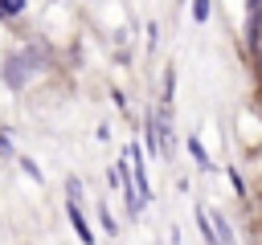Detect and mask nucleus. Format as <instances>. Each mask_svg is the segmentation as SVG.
<instances>
[{"label": "nucleus", "instance_id": "39448f33", "mask_svg": "<svg viewBox=\"0 0 262 245\" xmlns=\"http://www.w3.org/2000/svg\"><path fill=\"white\" fill-rule=\"evenodd\" d=\"M246 4H250V24L258 29V12H262V0H246Z\"/></svg>", "mask_w": 262, "mask_h": 245}, {"label": "nucleus", "instance_id": "20e7f679", "mask_svg": "<svg viewBox=\"0 0 262 245\" xmlns=\"http://www.w3.org/2000/svg\"><path fill=\"white\" fill-rule=\"evenodd\" d=\"M25 0H0V12H20Z\"/></svg>", "mask_w": 262, "mask_h": 245}, {"label": "nucleus", "instance_id": "7ed1b4c3", "mask_svg": "<svg viewBox=\"0 0 262 245\" xmlns=\"http://www.w3.org/2000/svg\"><path fill=\"white\" fill-rule=\"evenodd\" d=\"M192 16L205 20V16H209V0H196V4H192Z\"/></svg>", "mask_w": 262, "mask_h": 245}, {"label": "nucleus", "instance_id": "f03ea898", "mask_svg": "<svg viewBox=\"0 0 262 245\" xmlns=\"http://www.w3.org/2000/svg\"><path fill=\"white\" fill-rule=\"evenodd\" d=\"M188 151H192V159H196V163H201V167H209V159H205V147H201V143H196V135H192V139H188Z\"/></svg>", "mask_w": 262, "mask_h": 245}, {"label": "nucleus", "instance_id": "f257e3e1", "mask_svg": "<svg viewBox=\"0 0 262 245\" xmlns=\"http://www.w3.org/2000/svg\"><path fill=\"white\" fill-rule=\"evenodd\" d=\"M70 225L78 229V237H82V241H90V229H86V220H82V212H78V204H70Z\"/></svg>", "mask_w": 262, "mask_h": 245}]
</instances>
